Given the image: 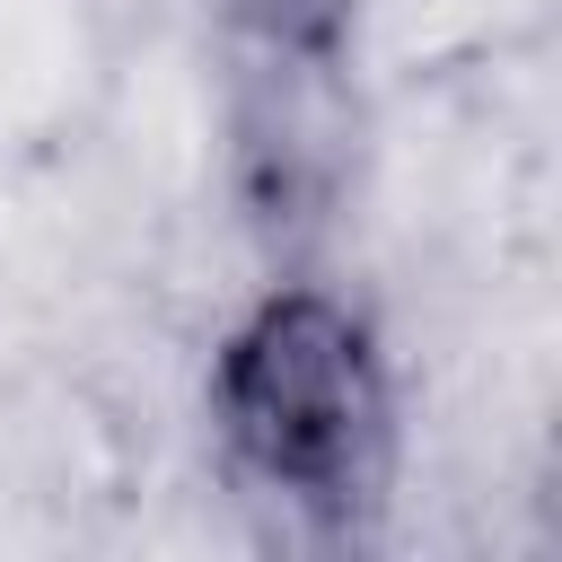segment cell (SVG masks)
I'll list each match as a JSON object with an SVG mask.
<instances>
[{"instance_id": "6da1fadb", "label": "cell", "mask_w": 562, "mask_h": 562, "mask_svg": "<svg viewBox=\"0 0 562 562\" xmlns=\"http://www.w3.org/2000/svg\"><path fill=\"white\" fill-rule=\"evenodd\" d=\"M202 430L228 492L307 544H360L404 457V395L378 316L342 281L272 263L211 342Z\"/></svg>"}, {"instance_id": "7a4b0ae2", "label": "cell", "mask_w": 562, "mask_h": 562, "mask_svg": "<svg viewBox=\"0 0 562 562\" xmlns=\"http://www.w3.org/2000/svg\"><path fill=\"white\" fill-rule=\"evenodd\" d=\"M228 53V79H316L351 88L360 0H202Z\"/></svg>"}]
</instances>
